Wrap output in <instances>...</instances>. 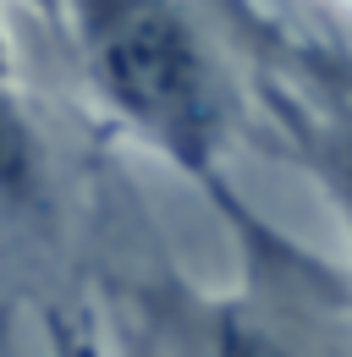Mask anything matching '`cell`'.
<instances>
[{"mask_svg": "<svg viewBox=\"0 0 352 357\" xmlns=\"http://www.w3.org/2000/svg\"><path fill=\"white\" fill-rule=\"evenodd\" d=\"M319 160H325V176L336 181V192H342V204L352 209V116H342L325 143H319Z\"/></svg>", "mask_w": 352, "mask_h": 357, "instance_id": "cell-4", "label": "cell"}, {"mask_svg": "<svg viewBox=\"0 0 352 357\" xmlns=\"http://www.w3.org/2000/svg\"><path fill=\"white\" fill-rule=\"evenodd\" d=\"M17 72V61H11V33H6V22H0V77H11Z\"/></svg>", "mask_w": 352, "mask_h": 357, "instance_id": "cell-6", "label": "cell"}, {"mask_svg": "<svg viewBox=\"0 0 352 357\" xmlns=\"http://www.w3.org/2000/svg\"><path fill=\"white\" fill-rule=\"evenodd\" d=\"M55 33L116 127L220 192L231 89L193 0H61Z\"/></svg>", "mask_w": 352, "mask_h": 357, "instance_id": "cell-1", "label": "cell"}, {"mask_svg": "<svg viewBox=\"0 0 352 357\" xmlns=\"http://www.w3.org/2000/svg\"><path fill=\"white\" fill-rule=\"evenodd\" d=\"M83 220L88 171L66 116L17 72L0 77V347L28 308H78Z\"/></svg>", "mask_w": 352, "mask_h": 357, "instance_id": "cell-2", "label": "cell"}, {"mask_svg": "<svg viewBox=\"0 0 352 357\" xmlns=\"http://www.w3.org/2000/svg\"><path fill=\"white\" fill-rule=\"evenodd\" d=\"M204 357H298V352L270 330L264 313L242 308V303H226L204 324Z\"/></svg>", "mask_w": 352, "mask_h": 357, "instance_id": "cell-3", "label": "cell"}, {"mask_svg": "<svg viewBox=\"0 0 352 357\" xmlns=\"http://www.w3.org/2000/svg\"><path fill=\"white\" fill-rule=\"evenodd\" d=\"M22 6H28V11H34V17H44V22H50V28H55V22H61V0H22Z\"/></svg>", "mask_w": 352, "mask_h": 357, "instance_id": "cell-5", "label": "cell"}]
</instances>
